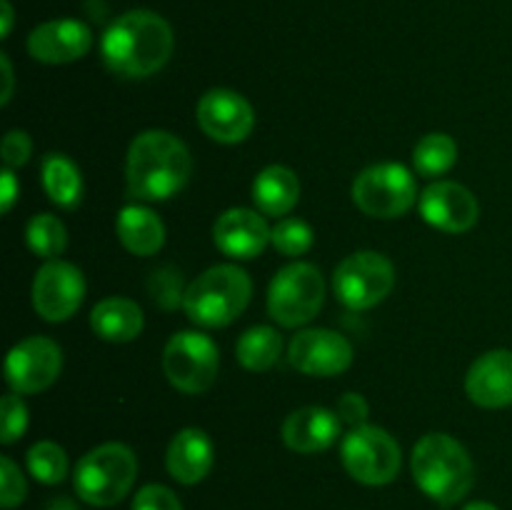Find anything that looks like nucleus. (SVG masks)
I'll return each instance as SVG.
<instances>
[{
    "instance_id": "16",
    "label": "nucleus",
    "mask_w": 512,
    "mask_h": 510,
    "mask_svg": "<svg viewBox=\"0 0 512 510\" xmlns=\"http://www.w3.org/2000/svg\"><path fill=\"white\" fill-rule=\"evenodd\" d=\"M93 45V33L80 20H48L28 35V53L48 65L73 63Z\"/></svg>"
},
{
    "instance_id": "33",
    "label": "nucleus",
    "mask_w": 512,
    "mask_h": 510,
    "mask_svg": "<svg viewBox=\"0 0 512 510\" xmlns=\"http://www.w3.org/2000/svg\"><path fill=\"white\" fill-rule=\"evenodd\" d=\"M133 510H183L178 495L165 485H145L133 500Z\"/></svg>"
},
{
    "instance_id": "37",
    "label": "nucleus",
    "mask_w": 512,
    "mask_h": 510,
    "mask_svg": "<svg viewBox=\"0 0 512 510\" xmlns=\"http://www.w3.org/2000/svg\"><path fill=\"white\" fill-rule=\"evenodd\" d=\"M0 65H3V78H5V88H3V98H0V103L8 105L10 95H13V68H10L8 53H0Z\"/></svg>"
},
{
    "instance_id": "11",
    "label": "nucleus",
    "mask_w": 512,
    "mask_h": 510,
    "mask_svg": "<svg viewBox=\"0 0 512 510\" xmlns=\"http://www.w3.org/2000/svg\"><path fill=\"white\" fill-rule=\"evenodd\" d=\"M85 278L73 263L48 260L40 265L33 280V308L48 323H63L73 318L83 305Z\"/></svg>"
},
{
    "instance_id": "32",
    "label": "nucleus",
    "mask_w": 512,
    "mask_h": 510,
    "mask_svg": "<svg viewBox=\"0 0 512 510\" xmlns=\"http://www.w3.org/2000/svg\"><path fill=\"white\" fill-rule=\"evenodd\" d=\"M28 485H25L23 473L10 458H0V503L3 508H15L25 500Z\"/></svg>"
},
{
    "instance_id": "6",
    "label": "nucleus",
    "mask_w": 512,
    "mask_h": 510,
    "mask_svg": "<svg viewBox=\"0 0 512 510\" xmlns=\"http://www.w3.org/2000/svg\"><path fill=\"white\" fill-rule=\"evenodd\" d=\"M325 280L310 263H290L278 270L268 288V313L283 328H298L320 313Z\"/></svg>"
},
{
    "instance_id": "30",
    "label": "nucleus",
    "mask_w": 512,
    "mask_h": 510,
    "mask_svg": "<svg viewBox=\"0 0 512 510\" xmlns=\"http://www.w3.org/2000/svg\"><path fill=\"white\" fill-rule=\"evenodd\" d=\"M148 290L150 295H153L155 303L160 305V308L165 310H173L178 308L180 303L185 300V285H183V275L178 273L175 268H160L155 270L153 278H150L148 283Z\"/></svg>"
},
{
    "instance_id": "5",
    "label": "nucleus",
    "mask_w": 512,
    "mask_h": 510,
    "mask_svg": "<svg viewBox=\"0 0 512 510\" xmlns=\"http://www.w3.org/2000/svg\"><path fill=\"white\" fill-rule=\"evenodd\" d=\"M138 473L135 453L123 443H103L75 465V493L95 508H110L130 493Z\"/></svg>"
},
{
    "instance_id": "8",
    "label": "nucleus",
    "mask_w": 512,
    "mask_h": 510,
    "mask_svg": "<svg viewBox=\"0 0 512 510\" xmlns=\"http://www.w3.org/2000/svg\"><path fill=\"white\" fill-rule=\"evenodd\" d=\"M345 470L363 485H385L395 480L403 463L400 445L388 430L355 425L340 445Z\"/></svg>"
},
{
    "instance_id": "35",
    "label": "nucleus",
    "mask_w": 512,
    "mask_h": 510,
    "mask_svg": "<svg viewBox=\"0 0 512 510\" xmlns=\"http://www.w3.org/2000/svg\"><path fill=\"white\" fill-rule=\"evenodd\" d=\"M368 400L358 393H345L343 398L338 400V418L340 423H348V425H363V420L368 418Z\"/></svg>"
},
{
    "instance_id": "19",
    "label": "nucleus",
    "mask_w": 512,
    "mask_h": 510,
    "mask_svg": "<svg viewBox=\"0 0 512 510\" xmlns=\"http://www.w3.org/2000/svg\"><path fill=\"white\" fill-rule=\"evenodd\" d=\"M338 413L318 405L298 408L285 418L283 440L295 453H320L340 438Z\"/></svg>"
},
{
    "instance_id": "15",
    "label": "nucleus",
    "mask_w": 512,
    "mask_h": 510,
    "mask_svg": "<svg viewBox=\"0 0 512 510\" xmlns=\"http://www.w3.org/2000/svg\"><path fill=\"white\" fill-rule=\"evenodd\" d=\"M420 215L425 223L443 233H465L478 223L480 205L465 185L440 180V183L428 185L420 195Z\"/></svg>"
},
{
    "instance_id": "21",
    "label": "nucleus",
    "mask_w": 512,
    "mask_h": 510,
    "mask_svg": "<svg viewBox=\"0 0 512 510\" xmlns=\"http://www.w3.org/2000/svg\"><path fill=\"white\" fill-rule=\"evenodd\" d=\"M90 325H93L95 335L110 343H128L135 340L143 330V310L135 300L130 298H105L90 313Z\"/></svg>"
},
{
    "instance_id": "36",
    "label": "nucleus",
    "mask_w": 512,
    "mask_h": 510,
    "mask_svg": "<svg viewBox=\"0 0 512 510\" xmlns=\"http://www.w3.org/2000/svg\"><path fill=\"white\" fill-rule=\"evenodd\" d=\"M0 183H3V190H0V208H3V213H10L15 198H18V180H15L13 170L5 168Z\"/></svg>"
},
{
    "instance_id": "13",
    "label": "nucleus",
    "mask_w": 512,
    "mask_h": 510,
    "mask_svg": "<svg viewBox=\"0 0 512 510\" xmlns=\"http://www.w3.org/2000/svg\"><path fill=\"white\" fill-rule=\"evenodd\" d=\"M290 365L305 375H318V378H330L340 375L353 363V345L345 335L335 330L313 328L300 330L293 338L288 350Z\"/></svg>"
},
{
    "instance_id": "7",
    "label": "nucleus",
    "mask_w": 512,
    "mask_h": 510,
    "mask_svg": "<svg viewBox=\"0 0 512 510\" xmlns=\"http://www.w3.org/2000/svg\"><path fill=\"white\" fill-rule=\"evenodd\" d=\"M353 200L370 218H400L418 200V183L400 163L370 165L355 178Z\"/></svg>"
},
{
    "instance_id": "25",
    "label": "nucleus",
    "mask_w": 512,
    "mask_h": 510,
    "mask_svg": "<svg viewBox=\"0 0 512 510\" xmlns=\"http://www.w3.org/2000/svg\"><path fill=\"white\" fill-rule=\"evenodd\" d=\"M280 353H283V338L270 325H255V328L245 330L240 335L238 345H235L238 363L245 370H253V373H263V370L273 368L278 363Z\"/></svg>"
},
{
    "instance_id": "9",
    "label": "nucleus",
    "mask_w": 512,
    "mask_h": 510,
    "mask_svg": "<svg viewBox=\"0 0 512 510\" xmlns=\"http://www.w3.org/2000/svg\"><path fill=\"white\" fill-rule=\"evenodd\" d=\"M395 285V268L385 255L360 250L335 268L333 288L340 303L350 310H370L383 303Z\"/></svg>"
},
{
    "instance_id": "34",
    "label": "nucleus",
    "mask_w": 512,
    "mask_h": 510,
    "mask_svg": "<svg viewBox=\"0 0 512 510\" xmlns=\"http://www.w3.org/2000/svg\"><path fill=\"white\" fill-rule=\"evenodd\" d=\"M30 153H33V140L25 130H10L3 138V163L5 168L15 170L20 165L28 163Z\"/></svg>"
},
{
    "instance_id": "23",
    "label": "nucleus",
    "mask_w": 512,
    "mask_h": 510,
    "mask_svg": "<svg viewBox=\"0 0 512 510\" xmlns=\"http://www.w3.org/2000/svg\"><path fill=\"white\" fill-rule=\"evenodd\" d=\"M253 200L260 213L273 215V218L288 215L300 200L298 175L285 165H268L255 178Z\"/></svg>"
},
{
    "instance_id": "22",
    "label": "nucleus",
    "mask_w": 512,
    "mask_h": 510,
    "mask_svg": "<svg viewBox=\"0 0 512 510\" xmlns=\"http://www.w3.org/2000/svg\"><path fill=\"white\" fill-rule=\"evenodd\" d=\"M118 240L133 255H155L165 243V225L143 205H125L118 213Z\"/></svg>"
},
{
    "instance_id": "17",
    "label": "nucleus",
    "mask_w": 512,
    "mask_h": 510,
    "mask_svg": "<svg viewBox=\"0 0 512 510\" xmlns=\"http://www.w3.org/2000/svg\"><path fill=\"white\" fill-rule=\"evenodd\" d=\"M270 233L265 218L248 208H230L215 220L213 238L215 245L225 255L238 260H250L265 250L270 243Z\"/></svg>"
},
{
    "instance_id": "12",
    "label": "nucleus",
    "mask_w": 512,
    "mask_h": 510,
    "mask_svg": "<svg viewBox=\"0 0 512 510\" xmlns=\"http://www.w3.org/2000/svg\"><path fill=\"white\" fill-rule=\"evenodd\" d=\"M63 368V350L50 338H25L5 360V380L18 395L40 393L58 380Z\"/></svg>"
},
{
    "instance_id": "4",
    "label": "nucleus",
    "mask_w": 512,
    "mask_h": 510,
    "mask_svg": "<svg viewBox=\"0 0 512 510\" xmlns=\"http://www.w3.org/2000/svg\"><path fill=\"white\" fill-rule=\"evenodd\" d=\"M253 283L238 265H213L185 290L183 310L195 325L223 328L230 325L250 303Z\"/></svg>"
},
{
    "instance_id": "20",
    "label": "nucleus",
    "mask_w": 512,
    "mask_h": 510,
    "mask_svg": "<svg viewBox=\"0 0 512 510\" xmlns=\"http://www.w3.org/2000/svg\"><path fill=\"white\" fill-rule=\"evenodd\" d=\"M213 458L215 450L208 433L200 428H185L170 440L165 465H168V473L173 475L178 483L195 485L210 473Z\"/></svg>"
},
{
    "instance_id": "40",
    "label": "nucleus",
    "mask_w": 512,
    "mask_h": 510,
    "mask_svg": "<svg viewBox=\"0 0 512 510\" xmlns=\"http://www.w3.org/2000/svg\"><path fill=\"white\" fill-rule=\"evenodd\" d=\"M463 510H498L493 503H485V500H475V503L465 505Z\"/></svg>"
},
{
    "instance_id": "2",
    "label": "nucleus",
    "mask_w": 512,
    "mask_h": 510,
    "mask_svg": "<svg viewBox=\"0 0 512 510\" xmlns=\"http://www.w3.org/2000/svg\"><path fill=\"white\" fill-rule=\"evenodd\" d=\"M190 170H193L190 150L168 130H145L130 143L125 178L133 198H173L185 188Z\"/></svg>"
},
{
    "instance_id": "10",
    "label": "nucleus",
    "mask_w": 512,
    "mask_h": 510,
    "mask_svg": "<svg viewBox=\"0 0 512 510\" xmlns=\"http://www.w3.org/2000/svg\"><path fill=\"white\" fill-rule=\"evenodd\" d=\"M220 355L213 340L195 330H183L163 350V373L183 393H205L218 378Z\"/></svg>"
},
{
    "instance_id": "1",
    "label": "nucleus",
    "mask_w": 512,
    "mask_h": 510,
    "mask_svg": "<svg viewBox=\"0 0 512 510\" xmlns=\"http://www.w3.org/2000/svg\"><path fill=\"white\" fill-rule=\"evenodd\" d=\"M100 55L115 75L148 78L173 55V30L153 10H130L105 30Z\"/></svg>"
},
{
    "instance_id": "39",
    "label": "nucleus",
    "mask_w": 512,
    "mask_h": 510,
    "mask_svg": "<svg viewBox=\"0 0 512 510\" xmlns=\"http://www.w3.org/2000/svg\"><path fill=\"white\" fill-rule=\"evenodd\" d=\"M48 510H75V505L70 503V500L58 498V500H53V503H50Z\"/></svg>"
},
{
    "instance_id": "14",
    "label": "nucleus",
    "mask_w": 512,
    "mask_h": 510,
    "mask_svg": "<svg viewBox=\"0 0 512 510\" xmlns=\"http://www.w3.org/2000/svg\"><path fill=\"white\" fill-rule=\"evenodd\" d=\"M198 125L215 143H240L253 133V105L235 90L213 88L200 98Z\"/></svg>"
},
{
    "instance_id": "31",
    "label": "nucleus",
    "mask_w": 512,
    "mask_h": 510,
    "mask_svg": "<svg viewBox=\"0 0 512 510\" xmlns=\"http://www.w3.org/2000/svg\"><path fill=\"white\" fill-rule=\"evenodd\" d=\"M28 428V408L18 393L3 395L0 400V443L10 445L20 438Z\"/></svg>"
},
{
    "instance_id": "24",
    "label": "nucleus",
    "mask_w": 512,
    "mask_h": 510,
    "mask_svg": "<svg viewBox=\"0 0 512 510\" xmlns=\"http://www.w3.org/2000/svg\"><path fill=\"white\" fill-rule=\"evenodd\" d=\"M40 173H43L40 178H43L45 193L55 205L70 210L80 203V198H83V178H80L78 165L68 155H45Z\"/></svg>"
},
{
    "instance_id": "3",
    "label": "nucleus",
    "mask_w": 512,
    "mask_h": 510,
    "mask_svg": "<svg viewBox=\"0 0 512 510\" xmlns=\"http://www.w3.org/2000/svg\"><path fill=\"white\" fill-rule=\"evenodd\" d=\"M413 478L428 498L453 505L470 493L475 480L468 450L445 433H430L413 448Z\"/></svg>"
},
{
    "instance_id": "38",
    "label": "nucleus",
    "mask_w": 512,
    "mask_h": 510,
    "mask_svg": "<svg viewBox=\"0 0 512 510\" xmlns=\"http://www.w3.org/2000/svg\"><path fill=\"white\" fill-rule=\"evenodd\" d=\"M0 8H3V25H0V38H8L10 30H13V5H10V0H0Z\"/></svg>"
},
{
    "instance_id": "27",
    "label": "nucleus",
    "mask_w": 512,
    "mask_h": 510,
    "mask_svg": "<svg viewBox=\"0 0 512 510\" xmlns=\"http://www.w3.org/2000/svg\"><path fill=\"white\" fill-rule=\"evenodd\" d=\"M25 240L35 255L55 260L68 245V233H65V225L60 223V218H55L53 213H40L25 228Z\"/></svg>"
},
{
    "instance_id": "18",
    "label": "nucleus",
    "mask_w": 512,
    "mask_h": 510,
    "mask_svg": "<svg viewBox=\"0 0 512 510\" xmlns=\"http://www.w3.org/2000/svg\"><path fill=\"white\" fill-rule=\"evenodd\" d=\"M465 390L480 408L512 405V350H490L470 365Z\"/></svg>"
},
{
    "instance_id": "29",
    "label": "nucleus",
    "mask_w": 512,
    "mask_h": 510,
    "mask_svg": "<svg viewBox=\"0 0 512 510\" xmlns=\"http://www.w3.org/2000/svg\"><path fill=\"white\" fill-rule=\"evenodd\" d=\"M270 243H273L283 255L295 258V255H303L310 250V245H313V230H310V225L303 223V220L285 218L273 228Z\"/></svg>"
},
{
    "instance_id": "26",
    "label": "nucleus",
    "mask_w": 512,
    "mask_h": 510,
    "mask_svg": "<svg viewBox=\"0 0 512 510\" xmlns=\"http://www.w3.org/2000/svg\"><path fill=\"white\" fill-rule=\"evenodd\" d=\"M458 160V145L450 135L430 133L415 145L413 165L423 178H438L445 175Z\"/></svg>"
},
{
    "instance_id": "28",
    "label": "nucleus",
    "mask_w": 512,
    "mask_h": 510,
    "mask_svg": "<svg viewBox=\"0 0 512 510\" xmlns=\"http://www.w3.org/2000/svg\"><path fill=\"white\" fill-rule=\"evenodd\" d=\"M28 470L35 480L45 485L63 483L68 475V455L53 440H40L28 450Z\"/></svg>"
}]
</instances>
